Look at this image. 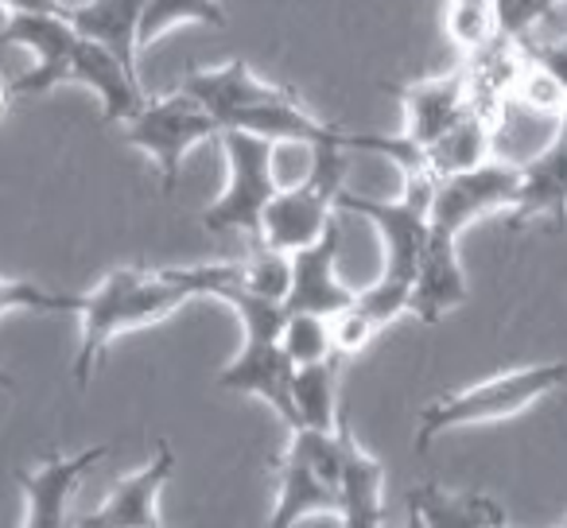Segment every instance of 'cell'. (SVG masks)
<instances>
[{"label":"cell","instance_id":"484cf974","mask_svg":"<svg viewBox=\"0 0 567 528\" xmlns=\"http://www.w3.org/2000/svg\"><path fill=\"white\" fill-rule=\"evenodd\" d=\"M288 284H292V252L268 249L265 245L252 260H241V288L245 292L284 303Z\"/></svg>","mask_w":567,"mask_h":528},{"label":"cell","instance_id":"cb8c5ba5","mask_svg":"<svg viewBox=\"0 0 567 528\" xmlns=\"http://www.w3.org/2000/svg\"><path fill=\"white\" fill-rule=\"evenodd\" d=\"M280 350L288 354L292 365H308V362H323L334 354L331 342V319L327 315H311V311H288L280 327Z\"/></svg>","mask_w":567,"mask_h":528},{"label":"cell","instance_id":"5bb4252c","mask_svg":"<svg viewBox=\"0 0 567 528\" xmlns=\"http://www.w3.org/2000/svg\"><path fill=\"white\" fill-rule=\"evenodd\" d=\"M339 520L347 528L385 525V466L358 447L354 435L342 427V470H339Z\"/></svg>","mask_w":567,"mask_h":528},{"label":"cell","instance_id":"f546056e","mask_svg":"<svg viewBox=\"0 0 567 528\" xmlns=\"http://www.w3.org/2000/svg\"><path fill=\"white\" fill-rule=\"evenodd\" d=\"M381 327L373 323L370 315H365L362 308H358L354 300L347 303L342 311H334L331 315V342H334V354L347 358V354H362L365 346H370L373 339H378Z\"/></svg>","mask_w":567,"mask_h":528},{"label":"cell","instance_id":"e0dca14e","mask_svg":"<svg viewBox=\"0 0 567 528\" xmlns=\"http://www.w3.org/2000/svg\"><path fill=\"white\" fill-rule=\"evenodd\" d=\"M517 214L520 218H551L556 226L567 221V133H556L540 156L520 164Z\"/></svg>","mask_w":567,"mask_h":528},{"label":"cell","instance_id":"52a82bcc","mask_svg":"<svg viewBox=\"0 0 567 528\" xmlns=\"http://www.w3.org/2000/svg\"><path fill=\"white\" fill-rule=\"evenodd\" d=\"M218 133H221L218 117L206 113L203 105L190 94H183V90H175V94H167V97H156V102H144L141 113H136L133 121H125V141L133 144V148H141L144 156L156 159L164 190H175L187 152L206 141H218Z\"/></svg>","mask_w":567,"mask_h":528},{"label":"cell","instance_id":"836d02e7","mask_svg":"<svg viewBox=\"0 0 567 528\" xmlns=\"http://www.w3.org/2000/svg\"><path fill=\"white\" fill-rule=\"evenodd\" d=\"M12 385H17V381H12V377H9V373L0 370V389H12Z\"/></svg>","mask_w":567,"mask_h":528},{"label":"cell","instance_id":"6da1fadb","mask_svg":"<svg viewBox=\"0 0 567 528\" xmlns=\"http://www.w3.org/2000/svg\"><path fill=\"white\" fill-rule=\"evenodd\" d=\"M187 300H195V296H190V288L172 269H113L94 292L82 296V342L79 358H74V385H90L94 362L117 334L159 323L172 311H179Z\"/></svg>","mask_w":567,"mask_h":528},{"label":"cell","instance_id":"4fadbf2b","mask_svg":"<svg viewBox=\"0 0 567 528\" xmlns=\"http://www.w3.org/2000/svg\"><path fill=\"white\" fill-rule=\"evenodd\" d=\"M396 97H401L404 117H409L404 136L424 152L427 144L440 133H447L458 113L471 105V74L451 71V74H440V79H424V82H416V86L396 90Z\"/></svg>","mask_w":567,"mask_h":528},{"label":"cell","instance_id":"ffe728a7","mask_svg":"<svg viewBox=\"0 0 567 528\" xmlns=\"http://www.w3.org/2000/svg\"><path fill=\"white\" fill-rule=\"evenodd\" d=\"M276 478H280V494H276V509L268 517L272 528H292L300 520L316 517V513H342V501H339V486L316 474L308 463L292 458L284 451L280 466H276Z\"/></svg>","mask_w":567,"mask_h":528},{"label":"cell","instance_id":"30bf717a","mask_svg":"<svg viewBox=\"0 0 567 528\" xmlns=\"http://www.w3.org/2000/svg\"><path fill=\"white\" fill-rule=\"evenodd\" d=\"M105 455H110V447H90L71 458L48 455L35 470L20 474V489H24V501H28L24 525L28 528H63L71 494Z\"/></svg>","mask_w":567,"mask_h":528},{"label":"cell","instance_id":"603a6c76","mask_svg":"<svg viewBox=\"0 0 567 528\" xmlns=\"http://www.w3.org/2000/svg\"><path fill=\"white\" fill-rule=\"evenodd\" d=\"M179 24H206V28H226V12L218 0H148L141 17V32H136V48H152L159 35H167Z\"/></svg>","mask_w":567,"mask_h":528},{"label":"cell","instance_id":"9c48e42d","mask_svg":"<svg viewBox=\"0 0 567 528\" xmlns=\"http://www.w3.org/2000/svg\"><path fill=\"white\" fill-rule=\"evenodd\" d=\"M66 82L94 90V94L102 97V117L110 121V125L133 121L136 113H141V105L148 102L136 71H128L110 48L86 40V35H79V43H74L71 66H66Z\"/></svg>","mask_w":567,"mask_h":528},{"label":"cell","instance_id":"f1b7e54d","mask_svg":"<svg viewBox=\"0 0 567 528\" xmlns=\"http://www.w3.org/2000/svg\"><path fill=\"white\" fill-rule=\"evenodd\" d=\"M82 296H63L48 292L40 284H28V280H0V315L9 311H79Z\"/></svg>","mask_w":567,"mask_h":528},{"label":"cell","instance_id":"d6a6232c","mask_svg":"<svg viewBox=\"0 0 567 528\" xmlns=\"http://www.w3.org/2000/svg\"><path fill=\"white\" fill-rule=\"evenodd\" d=\"M9 94H12V90L0 82V117H4V110H9Z\"/></svg>","mask_w":567,"mask_h":528},{"label":"cell","instance_id":"7402d4cb","mask_svg":"<svg viewBox=\"0 0 567 528\" xmlns=\"http://www.w3.org/2000/svg\"><path fill=\"white\" fill-rule=\"evenodd\" d=\"M339 354L323 358V362H308L292 370V404L300 427H319V432H339L342 412H339Z\"/></svg>","mask_w":567,"mask_h":528},{"label":"cell","instance_id":"8992f818","mask_svg":"<svg viewBox=\"0 0 567 528\" xmlns=\"http://www.w3.org/2000/svg\"><path fill=\"white\" fill-rule=\"evenodd\" d=\"M517 187L520 167L494 164V159L466 172L435 175L432 203H427V245H458V234L471 221L517 206Z\"/></svg>","mask_w":567,"mask_h":528},{"label":"cell","instance_id":"44dd1931","mask_svg":"<svg viewBox=\"0 0 567 528\" xmlns=\"http://www.w3.org/2000/svg\"><path fill=\"white\" fill-rule=\"evenodd\" d=\"M489 136L494 125L478 105H466L455 117V125L447 133H440L432 144L424 148V164L432 175H451V172H466V167H478L489 159Z\"/></svg>","mask_w":567,"mask_h":528},{"label":"cell","instance_id":"ba28073f","mask_svg":"<svg viewBox=\"0 0 567 528\" xmlns=\"http://www.w3.org/2000/svg\"><path fill=\"white\" fill-rule=\"evenodd\" d=\"M0 43L35 55V66L24 79H17L12 94H48L66 82L79 28L71 24V17H59V12H9V20L0 28Z\"/></svg>","mask_w":567,"mask_h":528},{"label":"cell","instance_id":"8fae6325","mask_svg":"<svg viewBox=\"0 0 567 528\" xmlns=\"http://www.w3.org/2000/svg\"><path fill=\"white\" fill-rule=\"evenodd\" d=\"M334 260H339V229H327L319 241L303 245L292 252V284L284 296V311H311V315H327L342 311L354 292L339 280L334 272Z\"/></svg>","mask_w":567,"mask_h":528},{"label":"cell","instance_id":"d4e9b609","mask_svg":"<svg viewBox=\"0 0 567 528\" xmlns=\"http://www.w3.org/2000/svg\"><path fill=\"white\" fill-rule=\"evenodd\" d=\"M443 32L455 48L482 51L486 43L497 40V17L489 0H447V17H443Z\"/></svg>","mask_w":567,"mask_h":528},{"label":"cell","instance_id":"7a4b0ae2","mask_svg":"<svg viewBox=\"0 0 567 528\" xmlns=\"http://www.w3.org/2000/svg\"><path fill=\"white\" fill-rule=\"evenodd\" d=\"M214 300L229 303L234 315L241 319V354L218 373V385L229 393H249L257 401H265L268 408H276V416L288 427H300L292 404V370L288 354L280 350V327H284V303L252 296L245 288H221Z\"/></svg>","mask_w":567,"mask_h":528},{"label":"cell","instance_id":"ac0fdd59","mask_svg":"<svg viewBox=\"0 0 567 528\" xmlns=\"http://www.w3.org/2000/svg\"><path fill=\"white\" fill-rule=\"evenodd\" d=\"M412 525L424 528H505L509 513L486 494H455L443 486L409 489Z\"/></svg>","mask_w":567,"mask_h":528},{"label":"cell","instance_id":"3957f363","mask_svg":"<svg viewBox=\"0 0 567 528\" xmlns=\"http://www.w3.org/2000/svg\"><path fill=\"white\" fill-rule=\"evenodd\" d=\"M559 385H567V362H540L440 396V401L420 412L416 451H427L443 432H455V427L494 424V420L517 416V412L533 408L548 393H556Z\"/></svg>","mask_w":567,"mask_h":528},{"label":"cell","instance_id":"9a60e30c","mask_svg":"<svg viewBox=\"0 0 567 528\" xmlns=\"http://www.w3.org/2000/svg\"><path fill=\"white\" fill-rule=\"evenodd\" d=\"M179 90L195 97L206 113H214L218 125L226 113L241 110V105H260L288 94V86H276V82H265L260 74H252V66L245 59H229V63L214 66V71H190Z\"/></svg>","mask_w":567,"mask_h":528},{"label":"cell","instance_id":"d6986e66","mask_svg":"<svg viewBox=\"0 0 567 528\" xmlns=\"http://www.w3.org/2000/svg\"><path fill=\"white\" fill-rule=\"evenodd\" d=\"M148 0H82L71 9V24L79 35L110 48L128 71L141 63V48H136V32H141V17Z\"/></svg>","mask_w":567,"mask_h":528},{"label":"cell","instance_id":"2e32d148","mask_svg":"<svg viewBox=\"0 0 567 528\" xmlns=\"http://www.w3.org/2000/svg\"><path fill=\"white\" fill-rule=\"evenodd\" d=\"M466 303V277L458 265V245H424V257L412 277L409 311L420 323H440L447 311Z\"/></svg>","mask_w":567,"mask_h":528},{"label":"cell","instance_id":"277c9868","mask_svg":"<svg viewBox=\"0 0 567 528\" xmlns=\"http://www.w3.org/2000/svg\"><path fill=\"white\" fill-rule=\"evenodd\" d=\"M435 175L427 167H404V195L401 198H362V195H334V206L347 214L365 218L381 234L385 245V269H381V284L409 292L412 300V277L424 257L427 245V203H432Z\"/></svg>","mask_w":567,"mask_h":528},{"label":"cell","instance_id":"7c38bea8","mask_svg":"<svg viewBox=\"0 0 567 528\" xmlns=\"http://www.w3.org/2000/svg\"><path fill=\"white\" fill-rule=\"evenodd\" d=\"M175 466V451L167 443H159L156 458H152L144 470L128 474L102 505H97L90 517H82V528H159L164 517H159V489H164L167 474Z\"/></svg>","mask_w":567,"mask_h":528},{"label":"cell","instance_id":"5b68a950","mask_svg":"<svg viewBox=\"0 0 567 528\" xmlns=\"http://www.w3.org/2000/svg\"><path fill=\"white\" fill-rule=\"evenodd\" d=\"M218 144H221V156H226L229 179L226 190L206 206L198 221H203L206 234L241 229V234L260 237V214H265L268 198L276 195L272 141L257 133H245V128H221Z\"/></svg>","mask_w":567,"mask_h":528},{"label":"cell","instance_id":"4dcf8cb0","mask_svg":"<svg viewBox=\"0 0 567 528\" xmlns=\"http://www.w3.org/2000/svg\"><path fill=\"white\" fill-rule=\"evenodd\" d=\"M311 167H316V144L272 141V179H276V190L308 183L311 179Z\"/></svg>","mask_w":567,"mask_h":528},{"label":"cell","instance_id":"83f0119b","mask_svg":"<svg viewBox=\"0 0 567 528\" xmlns=\"http://www.w3.org/2000/svg\"><path fill=\"white\" fill-rule=\"evenodd\" d=\"M513 97H517V105H525V110L544 113V117H559L567 105V86L551 71H544L540 63H528L525 71L517 74V82H513Z\"/></svg>","mask_w":567,"mask_h":528},{"label":"cell","instance_id":"4316f807","mask_svg":"<svg viewBox=\"0 0 567 528\" xmlns=\"http://www.w3.org/2000/svg\"><path fill=\"white\" fill-rule=\"evenodd\" d=\"M489 4H494V17H497V35L528 43L564 9L567 0H489Z\"/></svg>","mask_w":567,"mask_h":528},{"label":"cell","instance_id":"e575fe53","mask_svg":"<svg viewBox=\"0 0 567 528\" xmlns=\"http://www.w3.org/2000/svg\"><path fill=\"white\" fill-rule=\"evenodd\" d=\"M559 133H567V105H564V113H559Z\"/></svg>","mask_w":567,"mask_h":528},{"label":"cell","instance_id":"1f68e13d","mask_svg":"<svg viewBox=\"0 0 567 528\" xmlns=\"http://www.w3.org/2000/svg\"><path fill=\"white\" fill-rule=\"evenodd\" d=\"M0 9L9 12H59V17H71L63 0H0Z\"/></svg>","mask_w":567,"mask_h":528}]
</instances>
